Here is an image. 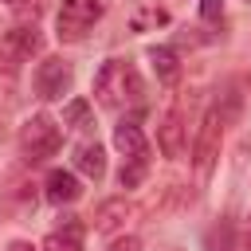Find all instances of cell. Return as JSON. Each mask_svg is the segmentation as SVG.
<instances>
[{"label":"cell","mask_w":251,"mask_h":251,"mask_svg":"<svg viewBox=\"0 0 251 251\" xmlns=\"http://www.w3.org/2000/svg\"><path fill=\"white\" fill-rule=\"evenodd\" d=\"M94 94H98V102H102L106 110H118L122 102L141 98L145 86H141V78H137V71H133L129 63L110 59V63H102V71L94 75Z\"/></svg>","instance_id":"6da1fadb"},{"label":"cell","mask_w":251,"mask_h":251,"mask_svg":"<svg viewBox=\"0 0 251 251\" xmlns=\"http://www.w3.org/2000/svg\"><path fill=\"white\" fill-rule=\"evenodd\" d=\"M20 145H24V157H27V161H47V157L59 153L63 133H59V126H55L47 114H35V118L24 122V129H20Z\"/></svg>","instance_id":"7a4b0ae2"},{"label":"cell","mask_w":251,"mask_h":251,"mask_svg":"<svg viewBox=\"0 0 251 251\" xmlns=\"http://www.w3.org/2000/svg\"><path fill=\"white\" fill-rule=\"evenodd\" d=\"M106 12V0H63L59 12V35L63 39H82L86 27Z\"/></svg>","instance_id":"3957f363"},{"label":"cell","mask_w":251,"mask_h":251,"mask_svg":"<svg viewBox=\"0 0 251 251\" xmlns=\"http://www.w3.org/2000/svg\"><path fill=\"white\" fill-rule=\"evenodd\" d=\"M220 133H224V118H220V110H208L200 137H196V173L200 176H212V165L220 157Z\"/></svg>","instance_id":"277c9868"},{"label":"cell","mask_w":251,"mask_h":251,"mask_svg":"<svg viewBox=\"0 0 251 251\" xmlns=\"http://www.w3.org/2000/svg\"><path fill=\"white\" fill-rule=\"evenodd\" d=\"M71 82H75V75H71V67H67L63 59H43V63L35 67V94L47 98V102L63 98V94L71 90Z\"/></svg>","instance_id":"5b68a950"},{"label":"cell","mask_w":251,"mask_h":251,"mask_svg":"<svg viewBox=\"0 0 251 251\" xmlns=\"http://www.w3.org/2000/svg\"><path fill=\"white\" fill-rule=\"evenodd\" d=\"M39 27L31 24H20V27H12V31H4V39H0V51H4V59H12V63H24V59H31L35 51H39Z\"/></svg>","instance_id":"8992f818"},{"label":"cell","mask_w":251,"mask_h":251,"mask_svg":"<svg viewBox=\"0 0 251 251\" xmlns=\"http://www.w3.org/2000/svg\"><path fill=\"white\" fill-rule=\"evenodd\" d=\"M157 145L165 157H180L184 153V122L180 114H165V122L157 126Z\"/></svg>","instance_id":"52a82bcc"},{"label":"cell","mask_w":251,"mask_h":251,"mask_svg":"<svg viewBox=\"0 0 251 251\" xmlns=\"http://www.w3.org/2000/svg\"><path fill=\"white\" fill-rule=\"evenodd\" d=\"M78 180H75V173H67V169H51L47 173V200L51 204H71V200H78Z\"/></svg>","instance_id":"ba28073f"},{"label":"cell","mask_w":251,"mask_h":251,"mask_svg":"<svg viewBox=\"0 0 251 251\" xmlns=\"http://www.w3.org/2000/svg\"><path fill=\"white\" fill-rule=\"evenodd\" d=\"M114 145H118V153H126V157H145V133H141V126L122 122V126L114 129Z\"/></svg>","instance_id":"9c48e42d"},{"label":"cell","mask_w":251,"mask_h":251,"mask_svg":"<svg viewBox=\"0 0 251 251\" xmlns=\"http://www.w3.org/2000/svg\"><path fill=\"white\" fill-rule=\"evenodd\" d=\"M75 169L86 173L90 180H102V176H106V153H102V145H78Z\"/></svg>","instance_id":"30bf717a"},{"label":"cell","mask_w":251,"mask_h":251,"mask_svg":"<svg viewBox=\"0 0 251 251\" xmlns=\"http://www.w3.org/2000/svg\"><path fill=\"white\" fill-rule=\"evenodd\" d=\"M126 220H129V204H126V200H106V204L94 212V227H98V231H118Z\"/></svg>","instance_id":"8fae6325"},{"label":"cell","mask_w":251,"mask_h":251,"mask_svg":"<svg viewBox=\"0 0 251 251\" xmlns=\"http://www.w3.org/2000/svg\"><path fill=\"white\" fill-rule=\"evenodd\" d=\"M149 63H153V71H157L161 82H176L180 63H176V51L173 47H149Z\"/></svg>","instance_id":"7c38bea8"},{"label":"cell","mask_w":251,"mask_h":251,"mask_svg":"<svg viewBox=\"0 0 251 251\" xmlns=\"http://www.w3.org/2000/svg\"><path fill=\"white\" fill-rule=\"evenodd\" d=\"M63 126L86 129V126H90V102H86V98H71V102L63 106Z\"/></svg>","instance_id":"4fadbf2b"},{"label":"cell","mask_w":251,"mask_h":251,"mask_svg":"<svg viewBox=\"0 0 251 251\" xmlns=\"http://www.w3.org/2000/svg\"><path fill=\"white\" fill-rule=\"evenodd\" d=\"M145 173H149L145 157H126V165H122V173H118V184H122V188H137V184L145 180Z\"/></svg>","instance_id":"5bb4252c"},{"label":"cell","mask_w":251,"mask_h":251,"mask_svg":"<svg viewBox=\"0 0 251 251\" xmlns=\"http://www.w3.org/2000/svg\"><path fill=\"white\" fill-rule=\"evenodd\" d=\"M47 251H78V239H67V235L55 231V235L47 239Z\"/></svg>","instance_id":"9a60e30c"},{"label":"cell","mask_w":251,"mask_h":251,"mask_svg":"<svg viewBox=\"0 0 251 251\" xmlns=\"http://www.w3.org/2000/svg\"><path fill=\"white\" fill-rule=\"evenodd\" d=\"M200 16L204 20H220L224 16V0H200Z\"/></svg>","instance_id":"2e32d148"},{"label":"cell","mask_w":251,"mask_h":251,"mask_svg":"<svg viewBox=\"0 0 251 251\" xmlns=\"http://www.w3.org/2000/svg\"><path fill=\"white\" fill-rule=\"evenodd\" d=\"M106 251H141V239H137V235H122V239H114Z\"/></svg>","instance_id":"e0dca14e"},{"label":"cell","mask_w":251,"mask_h":251,"mask_svg":"<svg viewBox=\"0 0 251 251\" xmlns=\"http://www.w3.org/2000/svg\"><path fill=\"white\" fill-rule=\"evenodd\" d=\"M8 251H35L31 243H24V239H16V243H8Z\"/></svg>","instance_id":"ac0fdd59"},{"label":"cell","mask_w":251,"mask_h":251,"mask_svg":"<svg viewBox=\"0 0 251 251\" xmlns=\"http://www.w3.org/2000/svg\"><path fill=\"white\" fill-rule=\"evenodd\" d=\"M247 247H251V220H247Z\"/></svg>","instance_id":"d6986e66"},{"label":"cell","mask_w":251,"mask_h":251,"mask_svg":"<svg viewBox=\"0 0 251 251\" xmlns=\"http://www.w3.org/2000/svg\"><path fill=\"white\" fill-rule=\"evenodd\" d=\"M247 4H251V0H247Z\"/></svg>","instance_id":"ffe728a7"}]
</instances>
